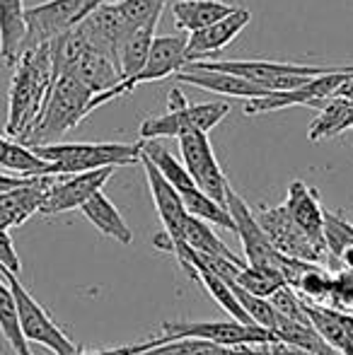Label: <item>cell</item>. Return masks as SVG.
Returning <instances> with one entry per match:
<instances>
[{"mask_svg":"<svg viewBox=\"0 0 353 355\" xmlns=\"http://www.w3.org/2000/svg\"><path fill=\"white\" fill-rule=\"evenodd\" d=\"M327 302H329V307L339 309V312L353 314V271L341 268L339 273L332 276V288Z\"/></svg>","mask_w":353,"mask_h":355,"instance_id":"cell-34","label":"cell"},{"mask_svg":"<svg viewBox=\"0 0 353 355\" xmlns=\"http://www.w3.org/2000/svg\"><path fill=\"white\" fill-rule=\"evenodd\" d=\"M102 3L107 0H49V3L27 8L24 10V22H27L24 49L49 44L58 34L76 27L87 12H92Z\"/></svg>","mask_w":353,"mask_h":355,"instance_id":"cell-11","label":"cell"},{"mask_svg":"<svg viewBox=\"0 0 353 355\" xmlns=\"http://www.w3.org/2000/svg\"><path fill=\"white\" fill-rule=\"evenodd\" d=\"M141 164L146 169L148 177V187H150L153 193V203H155V211L162 220V232L153 237V244L155 249H162V252H175L177 247H182L184 242V225H187V208H184L182 198H179L177 189L162 177V172L141 153Z\"/></svg>","mask_w":353,"mask_h":355,"instance_id":"cell-13","label":"cell"},{"mask_svg":"<svg viewBox=\"0 0 353 355\" xmlns=\"http://www.w3.org/2000/svg\"><path fill=\"white\" fill-rule=\"evenodd\" d=\"M230 10L232 5L221 3V0H177L172 5V17H175L177 29L191 34L201 27H208L216 19L225 17Z\"/></svg>","mask_w":353,"mask_h":355,"instance_id":"cell-25","label":"cell"},{"mask_svg":"<svg viewBox=\"0 0 353 355\" xmlns=\"http://www.w3.org/2000/svg\"><path fill=\"white\" fill-rule=\"evenodd\" d=\"M351 128H353V126H351Z\"/></svg>","mask_w":353,"mask_h":355,"instance_id":"cell-39","label":"cell"},{"mask_svg":"<svg viewBox=\"0 0 353 355\" xmlns=\"http://www.w3.org/2000/svg\"><path fill=\"white\" fill-rule=\"evenodd\" d=\"M117 167H99L89 169V172H78V174H53L51 184L46 187L44 201L39 213L42 215H58L80 208L92 193L102 191L104 184L109 182V177L114 174Z\"/></svg>","mask_w":353,"mask_h":355,"instance_id":"cell-16","label":"cell"},{"mask_svg":"<svg viewBox=\"0 0 353 355\" xmlns=\"http://www.w3.org/2000/svg\"><path fill=\"white\" fill-rule=\"evenodd\" d=\"M259 225L264 227V232L268 234L271 244L283 254V257L291 259H300V261H312V263H329L334 261L327 249V244H320L305 234L293 218L286 213L283 206H273V208H259L255 211Z\"/></svg>","mask_w":353,"mask_h":355,"instance_id":"cell-12","label":"cell"},{"mask_svg":"<svg viewBox=\"0 0 353 355\" xmlns=\"http://www.w3.org/2000/svg\"><path fill=\"white\" fill-rule=\"evenodd\" d=\"M165 338H203V341L221 343V346H268L276 343L278 336L259 324L245 322H165L160 327Z\"/></svg>","mask_w":353,"mask_h":355,"instance_id":"cell-7","label":"cell"},{"mask_svg":"<svg viewBox=\"0 0 353 355\" xmlns=\"http://www.w3.org/2000/svg\"><path fill=\"white\" fill-rule=\"evenodd\" d=\"M167 0H121L119 5V10L123 12V17H126V22L133 27H138V24L148 22L150 17H157V15H162V8H165Z\"/></svg>","mask_w":353,"mask_h":355,"instance_id":"cell-35","label":"cell"},{"mask_svg":"<svg viewBox=\"0 0 353 355\" xmlns=\"http://www.w3.org/2000/svg\"><path fill=\"white\" fill-rule=\"evenodd\" d=\"M353 73V66H341L336 71L322 73L310 78L307 83H302L300 87L283 89V92H268L264 97H252L245 104L247 116H257V114L276 112V109H288V107H310V109H322L332 99L334 89L344 83L346 78Z\"/></svg>","mask_w":353,"mask_h":355,"instance_id":"cell-8","label":"cell"},{"mask_svg":"<svg viewBox=\"0 0 353 355\" xmlns=\"http://www.w3.org/2000/svg\"><path fill=\"white\" fill-rule=\"evenodd\" d=\"M53 85V63L49 44L29 46L19 53L15 73L8 89V121L5 133L15 141L24 143L37 123L49 89Z\"/></svg>","mask_w":353,"mask_h":355,"instance_id":"cell-1","label":"cell"},{"mask_svg":"<svg viewBox=\"0 0 353 355\" xmlns=\"http://www.w3.org/2000/svg\"><path fill=\"white\" fill-rule=\"evenodd\" d=\"M53 63V78L56 75H73L83 85H87L94 94L114 87L121 80L117 63L102 51L92 49L78 32V27H71L68 32L58 34L56 39L49 42Z\"/></svg>","mask_w":353,"mask_h":355,"instance_id":"cell-3","label":"cell"},{"mask_svg":"<svg viewBox=\"0 0 353 355\" xmlns=\"http://www.w3.org/2000/svg\"><path fill=\"white\" fill-rule=\"evenodd\" d=\"M53 174H42V177H29L24 184L0 193V227H19L27 223L32 215L39 213L44 201L46 187L51 184Z\"/></svg>","mask_w":353,"mask_h":355,"instance_id":"cell-20","label":"cell"},{"mask_svg":"<svg viewBox=\"0 0 353 355\" xmlns=\"http://www.w3.org/2000/svg\"><path fill=\"white\" fill-rule=\"evenodd\" d=\"M225 206L232 215L235 232L242 242V249H245V259H247L245 263H250L252 268H261V271L281 273L283 259L286 257L273 247L268 234L264 232V227H261L259 220H257L255 211L247 206V201L232 187H227V191H225Z\"/></svg>","mask_w":353,"mask_h":355,"instance_id":"cell-9","label":"cell"},{"mask_svg":"<svg viewBox=\"0 0 353 355\" xmlns=\"http://www.w3.org/2000/svg\"><path fill=\"white\" fill-rule=\"evenodd\" d=\"M187 97L179 87H172L170 94H167V112H177V109H184L187 107Z\"/></svg>","mask_w":353,"mask_h":355,"instance_id":"cell-37","label":"cell"},{"mask_svg":"<svg viewBox=\"0 0 353 355\" xmlns=\"http://www.w3.org/2000/svg\"><path fill=\"white\" fill-rule=\"evenodd\" d=\"M0 268H8L12 273H22V263H19L17 249L12 244V237L8 234V230L0 227Z\"/></svg>","mask_w":353,"mask_h":355,"instance_id":"cell-36","label":"cell"},{"mask_svg":"<svg viewBox=\"0 0 353 355\" xmlns=\"http://www.w3.org/2000/svg\"><path fill=\"white\" fill-rule=\"evenodd\" d=\"M252 15L245 8H232L225 17L216 19L208 27H201L187 37V63L206 61V58L221 53L242 29L250 24Z\"/></svg>","mask_w":353,"mask_h":355,"instance_id":"cell-18","label":"cell"},{"mask_svg":"<svg viewBox=\"0 0 353 355\" xmlns=\"http://www.w3.org/2000/svg\"><path fill=\"white\" fill-rule=\"evenodd\" d=\"M184 242L196 254H203V257H221V259H230V261H240V257L232 254L230 249L221 242V237L213 232L211 223L196 218V215H189L187 218V225H184Z\"/></svg>","mask_w":353,"mask_h":355,"instance_id":"cell-28","label":"cell"},{"mask_svg":"<svg viewBox=\"0 0 353 355\" xmlns=\"http://www.w3.org/2000/svg\"><path fill=\"white\" fill-rule=\"evenodd\" d=\"M329 288H332V276L320 266V263H312L307 271H302V276L298 278L295 285H293V290H295L302 300L315 302V304L327 302Z\"/></svg>","mask_w":353,"mask_h":355,"instance_id":"cell-31","label":"cell"},{"mask_svg":"<svg viewBox=\"0 0 353 355\" xmlns=\"http://www.w3.org/2000/svg\"><path fill=\"white\" fill-rule=\"evenodd\" d=\"M76 27L89 46L102 51L104 56H109L119 68V51H121L123 39L131 32V24L126 22V17H123V12L119 10L117 3L107 0V3L97 5Z\"/></svg>","mask_w":353,"mask_h":355,"instance_id":"cell-17","label":"cell"},{"mask_svg":"<svg viewBox=\"0 0 353 355\" xmlns=\"http://www.w3.org/2000/svg\"><path fill=\"white\" fill-rule=\"evenodd\" d=\"M216 71H227L247 78L250 83L264 87L266 92H283V89L300 87L310 78L322 73L336 71V66H298V63H273V61H193Z\"/></svg>","mask_w":353,"mask_h":355,"instance_id":"cell-10","label":"cell"},{"mask_svg":"<svg viewBox=\"0 0 353 355\" xmlns=\"http://www.w3.org/2000/svg\"><path fill=\"white\" fill-rule=\"evenodd\" d=\"M92 97L94 92L87 85H83L78 78L66 73L56 75L37 123L29 131V136L24 138V145L56 143V138L66 136L83 119L89 116V102H92Z\"/></svg>","mask_w":353,"mask_h":355,"instance_id":"cell-2","label":"cell"},{"mask_svg":"<svg viewBox=\"0 0 353 355\" xmlns=\"http://www.w3.org/2000/svg\"><path fill=\"white\" fill-rule=\"evenodd\" d=\"M325 242H327V249H329L332 259L336 261L341 249L353 244V225L344 215L325 211Z\"/></svg>","mask_w":353,"mask_h":355,"instance_id":"cell-33","label":"cell"},{"mask_svg":"<svg viewBox=\"0 0 353 355\" xmlns=\"http://www.w3.org/2000/svg\"><path fill=\"white\" fill-rule=\"evenodd\" d=\"M247 348L250 346H221V343L203 341V338H165L136 355H245Z\"/></svg>","mask_w":353,"mask_h":355,"instance_id":"cell-29","label":"cell"},{"mask_svg":"<svg viewBox=\"0 0 353 355\" xmlns=\"http://www.w3.org/2000/svg\"><path fill=\"white\" fill-rule=\"evenodd\" d=\"M0 334H3V338L8 341V346L12 348L15 355H34L27 338L22 336L17 319V304H15L12 290L3 278V273H0Z\"/></svg>","mask_w":353,"mask_h":355,"instance_id":"cell-30","label":"cell"},{"mask_svg":"<svg viewBox=\"0 0 353 355\" xmlns=\"http://www.w3.org/2000/svg\"><path fill=\"white\" fill-rule=\"evenodd\" d=\"M179 138V153H182V162L196 187L203 193L213 198V201L225 206V191H227V179L223 174L221 164L213 153V145L208 141V133L203 131H187Z\"/></svg>","mask_w":353,"mask_h":355,"instance_id":"cell-14","label":"cell"},{"mask_svg":"<svg viewBox=\"0 0 353 355\" xmlns=\"http://www.w3.org/2000/svg\"><path fill=\"white\" fill-rule=\"evenodd\" d=\"M245 355H268V346H250Z\"/></svg>","mask_w":353,"mask_h":355,"instance_id":"cell-38","label":"cell"},{"mask_svg":"<svg viewBox=\"0 0 353 355\" xmlns=\"http://www.w3.org/2000/svg\"><path fill=\"white\" fill-rule=\"evenodd\" d=\"M160 17L162 15H157V17H150L148 22L133 27L131 32H128V37L123 39L121 51H119V73H121V80L133 78V75L143 68L148 53H150V46H153V39H155V29H157Z\"/></svg>","mask_w":353,"mask_h":355,"instance_id":"cell-24","label":"cell"},{"mask_svg":"<svg viewBox=\"0 0 353 355\" xmlns=\"http://www.w3.org/2000/svg\"><path fill=\"white\" fill-rule=\"evenodd\" d=\"M0 167L15 172L19 177H42L51 174V162L42 159L29 145L0 136Z\"/></svg>","mask_w":353,"mask_h":355,"instance_id":"cell-26","label":"cell"},{"mask_svg":"<svg viewBox=\"0 0 353 355\" xmlns=\"http://www.w3.org/2000/svg\"><path fill=\"white\" fill-rule=\"evenodd\" d=\"M42 159L51 162V174H78L99 167H128L141 162L138 143H42L29 145Z\"/></svg>","mask_w":353,"mask_h":355,"instance_id":"cell-4","label":"cell"},{"mask_svg":"<svg viewBox=\"0 0 353 355\" xmlns=\"http://www.w3.org/2000/svg\"><path fill=\"white\" fill-rule=\"evenodd\" d=\"M353 126V99L344 97H332L325 107L320 109V116L312 121L307 138L312 143L322 141V138H332L336 133H344Z\"/></svg>","mask_w":353,"mask_h":355,"instance_id":"cell-27","label":"cell"},{"mask_svg":"<svg viewBox=\"0 0 353 355\" xmlns=\"http://www.w3.org/2000/svg\"><path fill=\"white\" fill-rule=\"evenodd\" d=\"M184 66H187V37H177V34H170V37H155L153 39L150 53H148L141 71L133 75V78L119 80L114 87L94 94L92 102H89V114H92L94 109L102 107V104L112 102V99H119V97H123V94H131L138 85L155 83V80H162V78H167V75H175L182 71Z\"/></svg>","mask_w":353,"mask_h":355,"instance_id":"cell-6","label":"cell"},{"mask_svg":"<svg viewBox=\"0 0 353 355\" xmlns=\"http://www.w3.org/2000/svg\"><path fill=\"white\" fill-rule=\"evenodd\" d=\"M83 215L104 234V237L114 239L119 244H131L133 242V232L131 227L126 225L123 215L119 213V208L109 201V196L104 191H97L87 198L85 203L80 206Z\"/></svg>","mask_w":353,"mask_h":355,"instance_id":"cell-22","label":"cell"},{"mask_svg":"<svg viewBox=\"0 0 353 355\" xmlns=\"http://www.w3.org/2000/svg\"><path fill=\"white\" fill-rule=\"evenodd\" d=\"M230 114L227 102H206L184 107L177 112H167L162 116H150L141 123V138H177L187 131H203L208 133L216 128L223 119Z\"/></svg>","mask_w":353,"mask_h":355,"instance_id":"cell-15","label":"cell"},{"mask_svg":"<svg viewBox=\"0 0 353 355\" xmlns=\"http://www.w3.org/2000/svg\"><path fill=\"white\" fill-rule=\"evenodd\" d=\"M3 278L8 281L10 290H12L15 304H17V319H19V329H22V336L27 338V343H37L44 346L46 351H51L53 355H73L80 346L71 341L66 336L61 327L51 319V314L32 297L27 288L19 283V276L8 268H0Z\"/></svg>","mask_w":353,"mask_h":355,"instance_id":"cell-5","label":"cell"},{"mask_svg":"<svg viewBox=\"0 0 353 355\" xmlns=\"http://www.w3.org/2000/svg\"><path fill=\"white\" fill-rule=\"evenodd\" d=\"M24 0H0V56L8 66H15L24 49L27 22Z\"/></svg>","mask_w":353,"mask_h":355,"instance_id":"cell-23","label":"cell"},{"mask_svg":"<svg viewBox=\"0 0 353 355\" xmlns=\"http://www.w3.org/2000/svg\"><path fill=\"white\" fill-rule=\"evenodd\" d=\"M286 213L293 218V223L310 234L315 242H325V208L320 206V193L317 189L307 187L305 182H291L288 187V196L283 203Z\"/></svg>","mask_w":353,"mask_h":355,"instance_id":"cell-21","label":"cell"},{"mask_svg":"<svg viewBox=\"0 0 353 355\" xmlns=\"http://www.w3.org/2000/svg\"><path fill=\"white\" fill-rule=\"evenodd\" d=\"M230 288L235 290L242 309H245V312L250 314V317L255 319L259 327L268 329V331H273V329L278 327V319H281V314L273 309V304L268 302V297H261V295L250 293V290L240 288V285H230Z\"/></svg>","mask_w":353,"mask_h":355,"instance_id":"cell-32","label":"cell"},{"mask_svg":"<svg viewBox=\"0 0 353 355\" xmlns=\"http://www.w3.org/2000/svg\"><path fill=\"white\" fill-rule=\"evenodd\" d=\"M175 80L179 83L193 85L206 92L223 94V97H237V99H252V97H264L268 94L264 87L250 83L247 78L227 71H216V68H206L201 63H187L179 73H175Z\"/></svg>","mask_w":353,"mask_h":355,"instance_id":"cell-19","label":"cell"}]
</instances>
